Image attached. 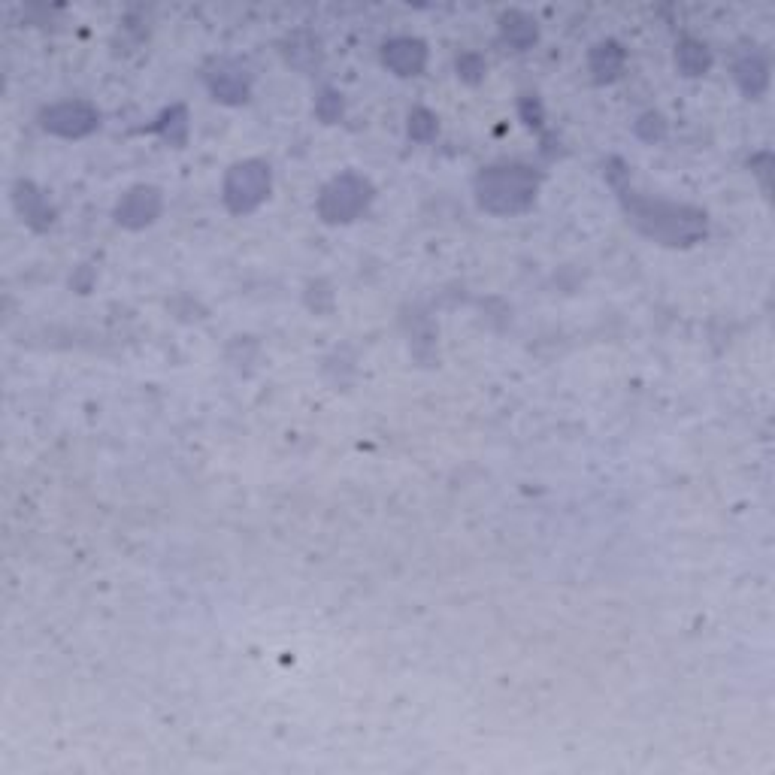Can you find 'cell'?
<instances>
[{
    "label": "cell",
    "instance_id": "ffe728a7",
    "mask_svg": "<svg viewBox=\"0 0 775 775\" xmlns=\"http://www.w3.org/2000/svg\"><path fill=\"white\" fill-rule=\"evenodd\" d=\"M521 116H524L527 125H539L542 122V106H539V100L533 94L521 97Z\"/></svg>",
    "mask_w": 775,
    "mask_h": 775
},
{
    "label": "cell",
    "instance_id": "30bf717a",
    "mask_svg": "<svg viewBox=\"0 0 775 775\" xmlns=\"http://www.w3.org/2000/svg\"><path fill=\"white\" fill-rule=\"evenodd\" d=\"M624 61H627V55H624L621 43H615V40H600V43L591 49V55H588V70H591L594 82L606 85V82H615V79L621 76Z\"/></svg>",
    "mask_w": 775,
    "mask_h": 775
},
{
    "label": "cell",
    "instance_id": "5b68a950",
    "mask_svg": "<svg viewBox=\"0 0 775 775\" xmlns=\"http://www.w3.org/2000/svg\"><path fill=\"white\" fill-rule=\"evenodd\" d=\"M40 125L43 131L64 137V140H79L97 131L100 125V113L88 103V100H61L52 103L40 113Z\"/></svg>",
    "mask_w": 775,
    "mask_h": 775
},
{
    "label": "cell",
    "instance_id": "7a4b0ae2",
    "mask_svg": "<svg viewBox=\"0 0 775 775\" xmlns=\"http://www.w3.org/2000/svg\"><path fill=\"white\" fill-rule=\"evenodd\" d=\"M476 200L491 215H518L533 206L539 173L527 164H491L473 182Z\"/></svg>",
    "mask_w": 775,
    "mask_h": 775
},
{
    "label": "cell",
    "instance_id": "52a82bcc",
    "mask_svg": "<svg viewBox=\"0 0 775 775\" xmlns=\"http://www.w3.org/2000/svg\"><path fill=\"white\" fill-rule=\"evenodd\" d=\"M206 85L212 91L215 100L228 103V106H237V103H246L249 94H252V76L246 67L234 64V61H218L209 73H206Z\"/></svg>",
    "mask_w": 775,
    "mask_h": 775
},
{
    "label": "cell",
    "instance_id": "6da1fadb",
    "mask_svg": "<svg viewBox=\"0 0 775 775\" xmlns=\"http://www.w3.org/2000/svg\"><path fill=\"white\" fill-rule=\"evenodd\" d=\"M618 191L630 225L660 246L688 249L700 243L709 231V218L697 206L673 203V200H651L636 191H627L624 185H618Z\"/></svg>",
    "mask_w": 775,
    "mask_h": 775
},
{
    "label": "cell",
    "instance_id": "ac0fdd59",
    "mask_svg": "<svg viewBox=\"0 0 775 775\" xmlns=\"http://www.w3.org/2000/svg\"><path fill=\"white\" fill-rule=\"evenodd\" d=\"M633 128H636V134H639L645 143H660L663 137H667V122H663L660 113H645V116H639V122H636Z\"/></svg>",
    "mask_w": 775,
    "mask_h": 775
},
{
    "label": "cell",
    "instance_id": "2e32d148",
    "mask_svg": "<svg viewBox=\"0 0 775 775\" xmlns=\"http://www.w3.org/2000/svg\"><path fill=\"white\" fill-rule=\"evenodd\" d=\"M406 131H409V137H412L415 143H430V140L436 137V131H439V122H436V116L430 113V109L415 106L412 113H409Z\"/></svg>",
    "mask_w": 775,
    "mask_h": 775
},
{
    "label": "cell",
    "instance_id": "8fae6325",
    "mask_svg": "<svg viewBox=\"0 0 775 775\" xmlns=\"http://www.w3.org/2000/svg\"><path fill=\"white\" fill-rule=\"evenodd\" d=\"M16 209L22 212V218L28 221V225L37 228V231H46L55 221L52 206L46 203V197L31 182H19L16 185Z\"/></svg>",
    "mask_w": 775,
    "mask_h": 775
},
{
    "label": "cell",
    "instance_id": "44dd1931",
    "mask_svg": "<svg viewBox=\"0 0 775 775\" xmlns=\"http://www.w3.org/2000/svg\"><path fill=\"white\" fill-rule=\"evenodd\" d=\"M751 170L760 176L763 188H769V152H760V155H754V158H751Z\"/></svg>",
    "mask_w": 775,
    "mask_h": 775
},
{
    "label": "cell",
    "instance_id": "4fadbf2b",
    "mask_svg": "<svg viewBox=\"0 0 775 775\" xmlns=\"http://www.w3.org/2000/svg\"><path fill=\"white\" fill-rule=\"evenodd\" d=\"M733 76H736V85L742 88L745 97H760L769 85V64L760 55L748 52L736 61Z\"/></svg>",
    "mask_w": 775,
    "mask_h": 775
},
{
    "label": "cell",
    "instance_id": "e0dca14e",
    "mask_svg": "<svg viewBox=\"0 0 775 775\" xmlns=\"http://www.w3.org/2000/svg\"><path fill=\"white\" fill-rule=\"evenodd\" d=\"M315 116H318L324 125L340 122V116H343V94H337L334 88H324L321 97L315 100Z\"/></svg>",
    "mask_w": 775,
    "mask_h": 775
},
{
    "label": "cell",
    "instance_id": "ba28073f",
    "mask_svg": "<svg viewBox=\"0 0 775 775\" xmlns=\"http://www.w3.org/2000/svg\"><path fill=\"white\" fill-rule=\"evenodd\" d=\"M382 64L394 76H418L427 67V46L418 37H394L382 46Z\"/></svg>",
    "mask_w": 775,
    "mask_h": 775
},
{
    "label": "cell",
    "instance_id": "277c9868",
    "mask_svg": "<svg viewBox=\"0 0 775 775\" xmlns=\"http://www.w3.org/2000/svg\"><path fill=\"white\" fill-rule=\"evenodd\" d=\"M270 188H273L270 167L258 158H249V161H237L228 170L225 185H221V197H225V206L234 215H246V212H255L270 197Z\"/></svg>",
    "mask_w": 775,
    "mask_h": 775
},
{
    "label": "cell",
    "instance_id": "5bb4252c",
    "mask_svg": "<svg viewBox=\"0 0 775 775\" xmlns=\"http://www.w3.org/2000/svg\"><path fill=\"white\" fill-rule=\"evenodd\" d=\"M676 67L682 76L688 79H697V76H706L709 67H712V52L706 43L694 40V37H685L679 46H676Z\"/></svg>",
    "mask_w": 775,
    "mask_h": 775
},
{
    "label": "cell",
    "instance_id": "8992f818",
    "mask_svg": "<svg viewBox=\"0 0 775 775\" xmlns=\"http://www.w3.org/2000/svg\"><path fill=\"white\" fill-rule=\"evenodd\" d=\"M161 209H164V197L155 185H134L116 203V221L128 231H143L161 215Z\"/></svg>",
    "mask_w": 775,
    "mask_h": 775
},
{
    "label": "cell",
    "instance_id": "9c48e42d",
    "mask_svg": "<svg viewBox=\"0 0 775 775\" xmlns=\"http://www.w3.org/2000/svg\"><path fill=\"white\" fill-rule=\"evenodd\" d=\"M285 61L300 70V73H312L321 67V58H324V49H321V40L312 34V31H294L288 34L285 40Z\"/></svg>",
    "mask_w": 775,
    "mask_h": 775
},
{
    "label": "cell",
    "instance_id": "7c38bea8",
    "mask_svg": "<svg viewBox=\"0 0 775 775\" xmlns=\"http://www.w3.org/2000/svg\"><path fill=\"white\" fill-rule=\"evenodd\" d=\"M500 40H503L509 49L524 52V49H530V46L539 40V28H536V22H533L527 13L512 10V13H503V16H500Z\"/></svg>",
    "mask_w": 775,
    "mask_h": 775
},
{
    "label": "cell",
    "instance_id": "3957f363",
    "mask_svg": "<svg viewBox=\"0 0 775 775\" xmlns=\"http://www.w3.org/2000/svg\"><path fill=\"white\" fill-rule=\"evenodd\" d=\"M373 194H376L373 182L349 170L334 176L321 188L315 209L327 225H349V221L361 218V212H367V206L373 203Z\"/></svg>",
    "mask_w": 775,
    "mask_h": 775
},
{
    "label": "cell",
    "instance_id": "9a60e30c",
    "mask_svg": "<svg viewBox=\"0 0 775 775\" xmlns=\"http://www.w3.org/2000/svg\"><path fill=\"white\" fill-rule=\"evenodd\" d=\"M155 131L170 146H185V140H188V109L185 106H170L167 113L155 122Z\"/></svg>",
    "mask_w": 775,
    "mask_h": 775
},
{
    "label": "cell",
    "instance_id": "d6986e66",
    "mask_svg": "<svg viewBox=\"0 0 775 775\" xmlns=\"http://www.w3.org/2000/svg\"><path fill=\"white\" fill-rule=\"evenodd\" d=\"M458 76H461L464 82H470V85L482 82V76H485V61H482V55L464 52V55L458 58Z\"/></svg>",
    "mask_w": 775,
    "mask_h": 775
}]
</instances>
